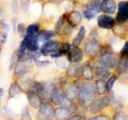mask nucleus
I'll return each mask as SVG.
<instances>
[{
	"mask_svg": "<svg viewBox=\"0 0 128 120\" xmlns=\"http://www.w3.org/2000/svg\"><path fill=\"white\" fill-rule=\"evenodd\" d=\"M95 89L96 92L100 94H104L106 93V82L104 81V79H100L98 78V80H96L95 82Z\"/></svg>",
	"mask_w": 128,
	"mask_h": 120,
	"instance_id": "obj_27",
	"label": "nucleus"
},
{
	"mask_svg": "<svg viewBox=\"0 0 128 120\" xmlns=\"http://www.w3.org/2000/svg\"><path fill=\"white\" fill-rule=\"evenodd\" d=\"M82 15H83V17L85 18L86 19L91 20V19H93L95 17V13H94V12H93V11H90L89 10L85 9V10H83V12H82Z\"/></svg>",
	"mask_w": 128,
	"mask_h": 120,
	"instance_id": "obj_35",
	"label": "nucleus"
},
{
	"mask_svg": "<svg viewBox=\"0 0 128 120\" xmlns=\"http://www.w3.org/2000/svg\"><path fill=\"white\" fill-rule=\"evenodd\" d=\"M3 94H4V90H3V89H2V88H0V98H1L2 96L3 95Z\"/></svg>",
	"mask_w": 128,
	"mask_h": 120,
	"instance_id": "obj_43",
	"label": "nucleus"
},
{
	"mask_svg": "<svg viewBox=\"0 0 128 120\" xmlns=\"http://www.w3.org/2000/svg\"><path fill=\"white\" fill-rule=\"evenodd\" d=\"M27 100L31 107L38 109L42 104V98L39 94L33 91H29L27 94Z\"/></svg>",
	"mask_w": 128,
	"mask_h": 120,
	"instance_id": "obj_14",
	"label": "nucleus"
},
{
	"mask_svg": "<svg viewBox=\"0 0 128 120\" xmlns=\"http://www.w3.org/2000/svg\"><path fill=\"white\" fill-rule=\"evenodd\" d=\"M2 44L0 42V54H1V52H2Z\"/></svg>",
	"mask_w": 128,
	"mask_h": 120,
	"instance_id": "obj_44",
	"label": "nucleus"
},
{
	"mask_svg": "<svg viewBox=\"0 0 128 120\" xmlns=\"http://www.w3.org/2000/svg\"><path fill=\"white\" fill-rule=\"evenodd\" d=\"M116 19L119 22L128 21V2L121 1L118 4V13Z\"/></svg>",
	"mask_w": 128,
	"mask_h": 120,
	"instance_id": "obj_12",
	"label": "nucleus"
},
{
	"mask_svg": "<svg viewBox=\"0 0 128 120\" xmlns=\"http://www.w3.org/2000/svg\"><path fill=\"white\" fill-rule=\"evenodd\" d=\"M34 1H36V2H43L44 0H34Z\"/></svg>",
	"mask_w": 128,
	"mask_h": 120,
	"instance_id": "obj_45",
	"label": "nucleus"
},
{
	"mask_svg": "<svg viewBox=\"0 0 128 120\" xmlns=\"http://www.w3.org/2000/svg\"><path fill=\"white\" fill-rule=\"evenodd\" d=\"M32 67H33L32 61H29V60H26V61H18L14 66V75L18 76V77H22V76L26 74L27 73H29L32 70Z\"/></svg>",
	"mask_w": 128,
	"mask_h": 120,
	"instance_id": "obj_7",
	"label": "nucleus"
},
{
	"mask_svg": "<svg viewBox=\"0 0 128 120\" xmlns=\"http://www.w3.org/2000/svg\"><path fill=\"white\" fill-rule=\"evenodd\" d=\"M117 9V4L114 0H105L102 2V11L106 14H113Z\"/></svg>",
	"mask_w": 128,
	"mask_h": 120,
	"instance_id": "obj_17",
	"label": "nucleus"
},
{
	"mask_svg": "<svg viewBox=\"0 0 128 120\" xmlns=\"http://www.w3.org/2000/svg\"><path fill=\"white\" fill-rule=\"evenodd\" d=\"M78 100L83 107H89L96 98L95 86L91 83H84L79 87L78 92Z\"/></svg>",
	"mask_w": 128,
	"mask_h": 120,
	"instance_id": "obj_1",
	"label": "nucleus"
},
{
	"mask_svg": "<svg viewBox=\"0 0 128 120\" xmlns=\"http://www.w3.org/2000/svg\"><path fill=\"white\" fill-rule=\"evenodd\" d=\"M59 33L54 30H48V29H44L38 31L37 34V38L40 43H43L48 40L53 39V38L56 37Z\"/></svg>",
	"mask_w": 128,
	"mask_h": 120,
	"instance_id": "obj_13",
	"label": "nucleus"
},
{
	"mask_svg": "<svg viewBox=\"0 0 128 120\" xmlns=\"http://www.w3.org/2000/svg\"><path fill=\"white\" fill-rule=\"evenodd\" d=\"M94 74L96 75V77H98L100 79H105L109 77L110 71L107 68L100 65V66H97L94 68Z\"/></svg>",
	"mask_w": 128,
	"mask_h": 120,
	"instance_id": "obj_22",
	"label": "nucleus"
},
{
	"mask_svg": "<svg viewBox=\"0 0 128 120\" xmlns=\"http://www.w3.org/2000/svg\"><path fill=\"white\" fill-rule=\"evenodd\" d=\"M10 29V26L8 24L5 20H0V42L4 45L8 38L9 32Z\"/></svg>",
	"mask_w": 128,
	"mask_h": 120,
	"instance_id": "obj_15",
	"label": "nucleus"
},
{
	"mask_svg": "<svg viewBox=\"0 0 128 120\" xmlns=\"http://www.w3.org/2000/svg\"><path fill=\"white\" fill-rule=\"evenodd\" d=\"M18 18L14 16V17L12 18L11 21H10V26H12V28H13L14 31H16V26H17L18 24Z\"/></svg>",
	"mask_w": 128,
	"mask_h": 120,
	"instance_id": "obj_41",
	"label": "nucleus"
},
{
	"mask_svg": "<svg viewBox=\"0 0 128 120\" xmlns=\"http://www.w3.org/2000/svg\"><path fill=\"white\" fill-rule=\"evenodd\" d=\"M26 24L24 22H18L17 24V26H16V31H17L18 34L19 35V37L22 38L26 34Z\"/></svg>",
	"mask_w": 128,
	"mask_h": 120,
	"instance_id": "obj_29",
	"label": "nucleus"
},
{
	"mask_svg": "<svg viewBox=\"0 0 128 120\" xmlns=\"http://www.w3.org/2000/svg\"><path fill=\"white\" fill-rule=\"evenodd\" d=\"M116 79H117V77L114 75L111 76L110 78H109L108 79V81L106 82V90H111L112 88L114 86V84L116 81Z\"/></svg>",
	"mask_w": 128,
	"mask_h": 120,
	"instance_id": "obj_36",
	"label": "nucleus"
},
{
	"mask_svg": "<svg viewBox=\"0 0 128 120\" xmlns=\"http://www.w3.org/2000/svg\"><path fill=\"white\" fill-rule=\"evenodd\" d=\"M30 2L31 0H20L19 2V7L24 12H28L30 7Z\"/></svg>",
	"mask_w": 128,
	"mask_h": 120,
	"instance_id": "obj_30",
	"label": "nucleus"
},
{
	"mask_svg": "<svg viewBox=\"0 0 128 120\" xmlns=\"http://www.w3.org/2000/svg\"><path fill=\"white\" fill-rule=\"evenodd\" d=\"M82 76L85 79L90 81V80L94 78V70H92V68L89 65H87V64L82 65Z\"/></svg>",
	"mask_w": 128,
	"mask_h": 120,
	"instance_id": "obj_26",
	"label": "nucleus"
},
{
	"mask_svg": "<svg viewBox=\"0 0 128 120\" xmlns=\"http://www.w3.org/2000/svg\"><path fill=\"white\" fill-rule=\"evenodd\" d=\"M65 22H66V13H63L58 18L57 21H56L54 24V30L57 31L58 33H59L62 30L64 25H65Z\"/></svg>",
	"mask_w": 128,
	"mask_h": 120,
	"instance_id": "obj_28",
	"label": "nucleus"
},
{
	"mask_svg": "<svg viewBox=\"0 0 128 120\" xmlns=\"http://www.w3.org/2000/svg\"><path fill=\"white\" fill-rule=\"evenodd\" d=\"M34 63L35 66H39V67H44V66H49L50 64L51 63L50 61L49 60H40L39 58L38 59H35L34 60Z\"/></svg>",
	"mask_w": 128,
	"mask_h": 120,
	"instance_id": "obj_33",
	"label": "nucleus"
},
{
	"mask_svg": "<svg viewBox=\"0 0 128 120\" xmlns=\"http://www.w3.org/2000/svg\"><path fill=\"white\" fill-rule=\"evenodd\" d=\"M60 46V42L56 39H50L41 44L39 52L42 56H50L54 58Z\"/></svg>",
	"mask_w": 128,
	"mask_h": 120,
	"instance_id": "obj_2",
	"label": "nucleus"
},
{
	"mask_svg": "<svg viewBox=\"0 0 128 120\" xmlns=\"http://www.w3.org/2000/svg\"><path fill=\"white\" fill-rule=\"evenodd\" d=\"M19 8H20L19 4H18L17 0H12V2L10 3V9H11L12 13H13L14 14H17Z\"/></svg>",
	"mask_w": 128,
	"mask_h": 120,
	"instance_id": "obj_34",
	"label": "nucleus"
},
{
	"mask_svg": "<svg viewBox=\"0 0 128 120\" xmlns=\"http://www.w3.org/2000/svg\"><path fill=\"white\" fill-rule=\"evenodd\" d=\"M110 103V98L105 96V97H102L98 99H95L94 101L92 102L90 107V111L92 114L98 113V112L101 111L104 108L106 107Z\"/></svg>",
	"mask_w": 128,
	"mask_h": 120,
	"instance_id": "obj_9",
	"label": "nucleus"
},
{
	"mask_svg": "<svg viewBox=\"0 0 128 120\" xmlns=\"http://www.w3.org/2000/svg\"><path fill=\"white\" fill-rule=\"evenodd\" d=\"M50 99H51V102L54 103L55 105L61 106L62 107L70 108L72 106L71 100L67 98L65 96V94H64V93H62V92L60 91V90L58 89L56 86L54 89L53 92H52Z\"/></svg>",
	"mask_w": 128,
	"mask_h": 120,
	"instance_id": "obj_5",
	"label": "nucleus"
},
{
	"mask_svg": "<svg viewBox=\"0 0 128 120\" xmlns=\"http://www.w3.org/2000/svg\"><path fill=\"white\" fill-rule=\"evenodd\" d=\"M102 1H105V0H102Z\"/></svg>",
	"mask_w": 128,
	"mask_h": 120,
	"instance_id": "obj_46",
	"label": "nucleus"
},
{
	"mask_svg": "<svg viewBox=\"0 0 128 120\" xmlns=\"http://www.w3.org/2000/svg\"><path fill=\"white\" fill-rule=\"evenodd\" d=\"M121 55L123 57H128V41H126L124 44L123 47L121 50Z\"/></svg>",
	"mask_w": 128,
	"mask_h": 120,
	"instance_id": "obj_39",
	"label": "nucleus"
},
{
	"mask_svg": "<svg viewBox=\"0 0 128 120\" xmlns=\"http://www.w3.org/2000/svg\"><path fill=\"white\" fill-rule=\"evenodd\" d=\"M84 7L86 10L94 12L95 14L100 13L102 11V2L99 0H90L84 5Z\"/></svg>",
	"mask_w": 128,
	"mask_h": 120,
	"instance_id": "obj_19",
	"label": "nucleus"
},
{
	"mask_svg": "<svg viewBox=\"0 0 128 120\" xmlns=\"http://www.w3.org/2000/svg\"><path fill=\"white\" fill-rule=\"evenodd\" d=\"M54 118V108L50 102H44L38 108V120H52Z\"/></svg>",
	"mask_w": 128,
	"mask_h": 120,
	"instance_id": "obj_6",
	"label": "nucleus"
},
{
	"mask_svg": "<svg viewBox=\"0 0 128 120\" xmlns=\"http://www.w3.org/2000/svg\"><path fill=\"white\" fill-rule=\"evenodd\" d=\"M117 70L121 74L128 73V57L122 56L121 59L117 63Z\"/></svg>",
	"mask_w": 128,
	"mask_h": 120,
	"instance_id": "obj_24",
	"label": "nucleus"
},
{
	"mask_svg": "<svg viewBox=\"0 0 128 120\" xmlns=\"http://www.w3.org/2000/svg\"><path fill=\"white\" fill-rule=\"evenodd\" d=\"M89 120H110V118L106 115H98L90 118Z\"/></svg>",
	"mask_w": 128,
	"mask_h": 120,
	"instance_id": "obj_40",
	"label": "nucleus"
},
{
	"mask_svg": "<svg viewBox=\"0 0 128 120\" xmlns=\"http://www.w3.org/2000/svg\"><path fill=\"white\" fill-rule=\"evenodd\" d=\"M113 120H128V114L123 112H119L114 114Z\"/></svg>",
	"mask_w": 128,
	"mask_h": 120,
	"instance_id": "obj_38",
	"label": "nucleus"
},
{
	"mask_svg": "<svg viewBox=\"0 0 128 120\" xmlns=\"http://www.w3.org/2000/svg\"><path fill=\"white\" fill-rule=\"evenodd\" d=\"M66 57L70 63L78 64L83 59V51L78 46H72Z\"/></svg>",
	"mask_w": 128,
	"mask_h": 120,
	"instance_id": "obj_8",
	"label": "nucleus"
},
{
	"mask_svg": "<svg viewBox=\"0 0 128 120\" xmlns=\"http://www.w3.org/2000/svg\"><path fill=\"white\" fill-rule=\"evenodd\" d=\"M17 62H18V51H17V49H15L13 52V54H12V55H11V58H10V66H9L10 70L14 69V66Z\"/></svg>",
	"mask_w": 128,
	"mask_h": 120,
	"instance_id": "obj_31",
	"label": "nucleus"
},
{
	"mask_svg": "<svg viewBox=\"0 0 128 120\" xmlns=\"http://www.w3.org/2000/svg\"><path fill=\"white\" fill-rule=\"evenodd\" d=\"M72 114L70 108L69 107H60L58 109L54 110V117L57 120H66Z\"/></svg>",
	"mask_w": 128,
	"mask_h": 120,
	"instance_id": "obj_18",
	"label": "nucleus"
},
{
	"mask_svg": "<svg viewBox=\"0 0 128 120\" xmlns=\"http://www.w3.org/2000/svg\"><path fill=\"white\" fill-rule=\"evenodd\" d=\"M117 58L114 55V54L109 50H104L101 52L99 56L98 62L101 66L107 68V69H113L118 63Z\"/></svg>",
	"mask_w": 128,
	"mask_h": 120,
	"instance_id": "obj_3",
	"label": "nucleus"
},
{
	"mask_svg": "<svg viewBox=\"0 0 128 120\" xmlns=\"http://www.w3.org/2000/svg\"><path fill=\"white\" fill-rule=\"evenodd\" d=\"M81 118H82V116H80V115H74V116H71V117H69L66 120H80Z\"/></svg>",
	"mask_w": 128,
	"mask_h": 120,
	"instance_id": "obj_42",
	"label": "nucleus"
},
{
	"mask_svg": "<svg viewBox=\"0 0 128 120\" xmlns=\"http://www.w3.org/2000/svg\"><path fill=\"white\" fill-rule=\"evenodd\" d=\"M22 92V87L17 82H12L9 86V90H8V94H9L10 98H14L18 94H21Z\"/></svg>",
	"mask_w": 128,
	"mask_h": 120,
	"instance_id": "obj_25",
	"label": "nucleus"
},
{
	"mask_svg": "<svg viewBox=\"0 0 128 120\" xmlns=\"http://www.w3.org/2000/svg\"><path fill=\"white\" fill-rule=\"evenodd\" d=\"M85 35H86V27L84 26H81L79 27L77 34L73 38V41H72L71 43L72 46H78L82 42L83 38H85Z\"/></svg>",
	"mask_w": 128,
	"mask_h": 120,
	"instance_id": "obj_21",
	"label": "nucleus"
},
{
	"mask_svg": "<svg viewBox=\"0 0 128 120\" xmlns=\"http://www.w3.org/2000/svg\"><path fill=\"white\" fill-rule=\"evenodd\" d=\"M82 14L78 10H72L66 13V21L68 25L73 28L78 26L82 22Z\"/></svg>",
	"mask_w": 128,
	"mask_h": 120,
	"instance_id": "obj_10",
	"label": "nucleus"
},
{
	"mask_svg": "<svg viewBox=\"0 0 128 120\" xmlns=\"http://www.w3.org/2000/svg\"><path fill=\"white\" fill-rule=\"evenodd\" d=\"M39 30H40V24L38 22L30 23L26 26L25 35L29 36V37H32V36L37 34Z\"/></svg>",
	"mask_w": 128,
	"mask_h": 120,
	"instance_id": "obj_23",
	"label": "nucleus"
},
{
	"mask_svg": "<svg viewBox=\"0 0 128 120\" xmlns=\"http://www.w3.org/2000/svg\"><path fill=\"white\" fill-rule=\"evenodd\" d=\"M26 37L27 42H26V50L30 51V52H37L39 51V48L41 44L38 41L37 38V34L32 37H29V36L25 35Z\"/></svg>",
	"mask_w": 128,
	"mask_h": 120,
	"instance_id": "obj_16",
	"label": "nucleus"
},
{
	"mask_svg": "<svg viewBox=\"0 0 128 120\" xmlns=\"http://www.w3.org/2000/svg\"><path fill=\"white\" fill-rule=\"evenodd\" d=\"M114 19L109 14H101L97 18V24L98 27L105 30L112 29L114 26Z\"/></svg>",
	"mask_w": 128,
	"mask_h": 120,
	"instance_id": "obj_11",
	"label": "nucleus"
},
{
	"mask_svg": "<svg viewBox=\"0 0 128 120\" xmlns=\"http://www.w3.org/2000/svg\"><path fill=\"white\" fill-rule=\"evenodd\" d=\"M100 51V42L95 37L90 38L84 44L83 53L89 58H94Z\"/></svg>",
	"mask_w": 128,
	"mask_h": 120,
	"instance_id": "obj_4",
	"label": "nucleus"
},
{
	"mask_svg": "<svg viewBox=\"0 0 128 120\" xmlns=\"http://www.w3.org/2000/svg\"><path fill=\"white\" fill-rule=\"evenodd\" d=\"M21 120H32L30 110H29V109H28L27 106H25L24 107V109L22 110Z\"/></svg>",
	"mask_w": 128,
	"mask_h": 120,
	"instance_id": "obj_32",
	"label": "nucleus"
},
{
	"mask_svg": "<svg viewBox=\"0 0 128 120\" xmlns=\"http://www.w3.org/2000/svg\"><path fill=\"white\" fill-rule=\"evenodd\" d=\"M74 28H73L72 26H70V25H64V26L62 27V34H65V35H70L72 34V32H73Z\"/></svg>",
	"mask_w": 128,
	"mask_h": 120,
	"instance_id": "obj_37",
	"label": "nucleus"
},
{
	"mask_svg": "<svg viewBox=\"0 0 128 120\" xmlns=\"http://www.w3.org/2000/svg\"><path fill=\"white\" fill-rule=\"evenodd\" d=\"M79 87L80 86H78V85L77 83L73 82L66 88V91L64 92V94H65L66 97L67 98H69L70 100L73 99L74 98H75L76 96L78 95V90H79Z\"/></svg>",
	"mask_w": 128,
	"mask_h": 120,
	"instance_id": "obj_20",
	"label": "nucleus"
}]
</instances>
